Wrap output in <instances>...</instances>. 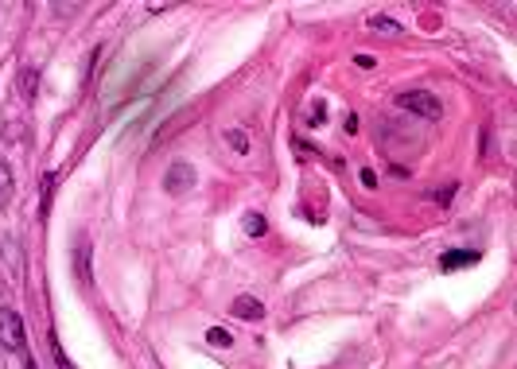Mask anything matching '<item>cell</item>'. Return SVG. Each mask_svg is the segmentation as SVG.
<instances>
[{"mask_svg": "<svg viewBox=\"0 0 517 369\" xmlns=\"http://www.w3.org/2000/svg\"><path fill=\"white\" fill-rule=\"evenodd\" d=\"M55 183H59V175L51 171V175L43 179V202H39V210H43V214H51V199H55Z\"/></svg>", "mask_w": 517, "mask_h": 369, "instance_id": "obj_11", "label": "cell"}, {"mask_svg": "<svg viewBox=\"0 0 517 369\" xmlns=\"http://www.w3.org/2000/svg\"><path fill=\"white\" fill-rule=\"evenodd\" d=\"M195 187V168L187 160H176L171 168H167V175H164V191L167 194H187Z\"/></svg>", "mask_w": 517, "mask_h": 369, "instance_id": "obj_3", "label": "cell"}, {"mask_svg": "<svg viewBox=\"0 0 517 369\" xmlns=\"http://www.w3.org/2000/svg\"><path fill=\"white\" fill-rule=\"evenodd\" d=\"M207 342L210 346H222V350H225V346H234V335H230L225 327H210L207 330Z\"/></svg>", "mask_w": 517, "mask_h": 369, "instance_id": "obj_10", "label": "cell"}, {"mask_svg": "<svg viewBox=\"0 0 517 369\" xmlns=\"http://www.w3.org/2000/svg\"><path fill=\"white\" fill-rule=\"evenodd\" d=\"M362 187H377V175L369 168H362Z\"/></svg>", "mask_w": 517, "mask_h": 369, "instance_id": "obj_16", "label": "cell"}, {"mask_svg": "<svg viewBox=\"0 0 517 369\" xmlns=\"http://www.w3.org/2000/svg\"><path fill=\"white\" fill-rule=\"evenodd\" d=\"M242 226H245V234H249V237H265V218H261V214H245V218H242Z\"/></svg>", "mask_w": 517, "mask_h": 369, "instance_id": "obj_9", "label": "cell"}, {"mask_svg": "<svg viewBox=\"0 0 517 369\" xmlns=\"http://www.w3.org/2000/svg\"><path fill=\"white\" fill-rule=\"evenodd\" d=\"M323 117H327V105H323V101H315V105L308 109V125L319 128V125H323Z\"/></svg>", "mask_w": 517, "mask_h": 369, "instance_id": "obj_13", "label": "cell"}, {"mask_svg": "<svg viewBox=\"0 0 517 369\" xmlns=\"http://www.w3.org/2000/svg\"><path fill=\"white\" fill-rule=\"evenodd\" d=\"M475 260H478L475 249H451V253H443V257H440V269L455 272V269H463V264H475Z\"/></svg>", "mask_w": 517, "mask_h": 369, "instance_id": "obj_6", "label": "cell"}, {"mask_svg": "<svg viewBox=\"0 0 517 369\" xmlns=\"http://www.w3.org/2000/svg\"><path fill=\"white\" fill-rule=\"evenodd\" d=\"M20 86H24V101H35V86H39V78H35L32 70H24V74H20Z\"/></svg>", "mask_w": 517, "mask_h": 369, "instance_id": "obj_12", "label": "cell"}, {"mask_svg": "<svg viewBox=\"0 0 517 369\" xmlns=\"http://www.w3.org/2000/svg\"><path fill=\"white\" fill-rule=\"evenodd\" d=\"M225 140L234 144L237 152H249V140H245V133H237V128H230V133H225Z\"/></svg>", "mask_w": 517, "mask_h": 369, "instance_id": "obj_15", "label": "cell"}, {"mask_svg": "<svg viewBox=\"0 0 517 369\" xmlns=\"http://www.w3.org/2000/svg\"><path fill=\"white\" fill-rule=\"evenodd\" d=\"M27 369H35V361H27Z\"/></svg>", "mask_w": 517, "mask_h": 369, "instance_id": "obj_18", "label": "cell"}, {"mask_svg": "<svg viewBox=\"0 0 517 369\" xmlns=\"http://www.w3.org/2000/svg\"><path fill=\"white\" fill-rule=\"evenodd\" d=\"M51 350H55V361H59V369H74V361L63 354V346H59V338H55V335H51Z\"/></svg>", "mask_w": 517, "mask_h": 369, "instance_id": "obj_14", "label": "cell"}, {"mask_svg": "<svg viewBox=\"0 0 517 369\" xmlns=\"http://www.w3.org/2000/svg\"><path fill=\"white\" fill-rule=\"evenodd\" d=\"M354 62H358L362 70H369V67H374V55H354Z\"/></svg>", "mask_w": 517, "mask_h": 369, "instance_id": "obj_17", "label": "cell"}, {"mask_svg": "<svg viewBox=\"0 0 517 369\" xmlns=\"http://www.w3.org/2000/svg\"><path fill=\"white\" fill-rule=\"evenodd\" d=\"M397 105L400 109H409V113H417L420 121H440L443 117V105H440V98H436L432 90H400Z\"/></svg>", "mask_w": 517, "mask_h": 369, "instance_id": "obj_1", "label": "cell"}, {"mask_svg": "<svg viewBox=\"0 0 517 369\" xmlns=\"http://www.w3.org/2000/svg\"><path fill=\"white\" fill-rule=\"evenodd\" d=\"M0 342L8 346V350H24V323L12 307H0Z\"/></svg>", "mask_w": 517, "mask_h": 369, "instance_id": "obj_2", "label": "cell"}, {"mask_svg": "<svg viewBox=\"0 0 517 369\" xmlns=\"http://www.w3.org/2000/svg\"><path fill=\"white\" fill-rule=\"evenodd\" d=\"M12 194H16V187H12V171H8V163L0 160V210L12 206Z\"/></svg>", "mask_w": 517, "mask_h": 369, "instance_id": "obj_7", "label": "cell"}, {"mask_svg": "<svg viewBox=\"0 0 517 369\" xmlns=\"http://www.w3.org/2000/svg\"><path fill=\"white\" fill-rule=\"evenodd\" d=\"M90 237H78V245H74V272H78V280L82 284H90L93 280V272H90Z\"/></svg>", "mask_w": 517, "mask_h": 369, "instance_id": "obj_4", "label": "cell"}, {"mask_svg": "<svg viewBox=\"0 0 517 369\" xmlns=\"http://www.w3.org/2000/svg\"><path fill=\"white\" fill-rule=\"evenodd\" d=\"M369 32H381V35H400V24L389 16H374L369 20Z\"/></svg>", "mask_w": 517, "mask_h": 369, "instance_id": "obj_8", "label": "cell"}, {"mask_svg": "<svg viewBox=\"0 0 517 369\" xmlns=\"http://www.w3.org/2000/svg\"><path fill=\"white\" fill-rule=\"evenodd\" d=\"M237 315V319H245V323H253V319H265V307H261V300H253V295H237L234 300V307H230Z\"/></svg>", "mask_w": 517, "mask_h": 369, "instance_id": "obj_5", "label": "cell"}]
</instances>
